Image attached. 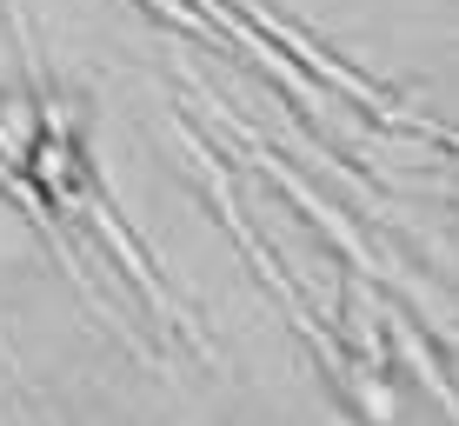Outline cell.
Here are the masks:
<instances>
[]
</instances>
